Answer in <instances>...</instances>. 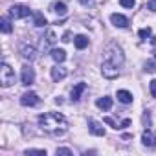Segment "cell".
Returning a JSON list of instances; mask_svg holds the SVG:
<instances>
[{
  "label": "cell",
  "mask_w": 156,
  "mask_h": 156,
  "mask_svg": "<svg viewBox=\"0 0 156 156\" xmlns=\"http://www.w3.org/2000/svg\"><path fill=\"white\" fill-rule=\"evenodd\" d=\"M0 28H2L4 33H11V30H13V26H11V22H9L8 19H2V20H0Z\"/></svg>",
  "instance_id": "obj_22"
},
{
  "label": "cell",
  "mask_w": 156,
  "mask_h": 156,
  "mask_svg": "<svg viewBox=\"0 0 156 156\" xmlns=\"http://www.w3.org/2000/svg\"><path fill=\"white\" fill-rule=\"evenodd\" d=\"M73 42H75V48H77V50H83V48L88 46V37H85V35H77Z\"/></svg>",
  "instance_id": "obj_20"
},
{
  "label": "cell",
  "mask_w": 156,
  "mask_h": 156,
  "mask_svg": "<svg viewBox=\"0 0 156 156\" xmlns=\"http://www.w3.org/2000/svg\"><path fill=\"white\" fill-rule=\"evenodd\" d=\"M105 61H108V62H112V64H116V66H121V64H123V61H125L121 48H119L118 44H114V42H112V44L105 50Z\"/></svg>",
  "instance_id": "obj_2"
},
{
  "label": "cell",
  "mask_w": 156,
  "mask_h": 156,
  "mask_svg": "<svg viewBox=\"0 0 156 156\" xmlns=\"http://www.w3.org/2000/svg\"><path fill=\"white\" fill-rule=\"evenodd\" d=\"M145 72H156V68H154V62H152V61L145 62Z\"/></svg>",
  "instance_id": "obj_27"
},
{
  "label": "cell",
  "mask_w": 156,
  "mask_h": 156,
  "mask_svg": "<svg viewBox=\"0 0 156 156\" xmlns=\"http://www.w3.org/2000/svg\"><path fill=\"white\" fill-rule=\"evenodd\" d=\"M20 79H22V85L24 87H30L35 83V70L30 66V64H24L22 66V75H20Z\"/></svg>",
  "instance_id": "obj_6"
},
{
  "label": "cell",
  "mask_w": 156,
  "mask_h": 156,
  "mask_svg": "<svg viewBox=\"0 0 156 156\" xmlns=\"http://www.w3.org/2000/svg\"><path fill=\"white\" fill-rule=\"evenodd\" d=\"M51 11L62 17V15H66V4L64 2H53L51 4Z\"/></svg>",
  "instance_id": "obj_19"
},
{
  "label": "cell",
  "mask_w": 156,
  "mask_h": 156,
  "mask_svg": "<svg viewBox=\"0 0 156 156\" xmlns=\"http://www.w3.org/2000/svg\"><path fill=\"white\" fill-rule=\"evenodd\" d=\"M105 123H107V125H110L112 129L119 130V129H125V127H129V125H130V119H123L121 123H116L112 118H105Z\"/></svg>",
  "instance_id": "obj_15"
},
{
  "label": "cell",
  "mask_w": 156,
  "mask_h": 156,
  "mask_svg": "<svg viewBox=\"0 0 156 156\" xmlns=\"http://www.w3.org/2000/svg\"><path fill=\"white\" fill-rule=\"evenodd\" d=\"M151 94L156 98V79H152V81H151Z\"/></svg>",
  "instance_id": "obj_29"
},
{
  "label": "cell",
  "mask_w": 156,
  "mask_h": 156,
  "mask_svg": "<svg viewBox=\"0 0 156 156\" xmlns=\"http://www.w3.org/2000/svg\"><path fill=\"white\" fill-rule=\"evenodd\" d=\"M85 90H87V83H77V85L72 88V101L77 103V101L81 99V94H83Z\"/></svg>",
  "instance_id": "obj_13"
},
{
  "label": "cell",
  "mask_w": 156,
  "mask_h": 156,
  "mask_svg": "<svg viewBox=\"0 0 156 156\" xmlns=\"http://www.w3.org/2000/svg\"><path fill=\"white\" fill-rule=\"evenodd\" d=\"M55 154H57V156H59V154H66V156H70V154H72V151H70V149L61 147V149H57V151H55Z\"/></svg>",
  "instance_id": "obj_26"
},
{
  "label": "cell",
  "mask_w": 156,
  "mask_h": 156,
  "mask_svg": "<svg viewBox=\"0 0 156 156\" xmlns=\"http://www.w3.org/2000/svg\"><path fill=\"white\" fill-rule=\"evenodd\" d=\"M119 4H121L123 8H130V9H132V8L136 6V0H119Z\"/></svg>",
  "instance_id": "obj_25"
},
{
  "label": "cell",
  "mask_w": 156,
  "mask_h": 156,
  "mask_svg": "<svg viewBox=\"0 0 156 156\" xmlns=\"http://www.w3.org/2000/svg\"><path fill=\"white\" fill-rule=\"evenodd\" d=\"M110 22L116 26V28H127L129 26V19L125 15H119V13H112L110 15Z\"/></svg>",
  "instance_id": "obj_11"
},
{
  "label": "cell",
  "mask_w": 156,
  "mask_h": 156,
  "mask_svg": "<svg viewBox=\"0 0 156 156\" xmlns=\"http://www.w3.org/2000/svg\"><path fill=\"white\" fill-rule=\"evenodd\" d=\"M88 130L94 134V136H105V127L99 123V121H96V119H88Z\"/></svg>",
  "instance_id": "obj_10"
},
{
  "label": "cell",
  "mask_w": 156,
  "mask_h": 156,
  "mask_svg": "<svg viewBox=\"0 0 156 156\" xmlns=\"http://www.w3.org/2000/svg\"><path fill=\"white\" fill-rule=\"evenodd\" d=\"M79 2H81L83 6H92V4H94V0H79Z\"/></svg>",
  "instance_id": "obj_31"
},
{
  "label": "cell",
  "mask_w": 156,
  "mask_h": 156,
  "mask_svg": "<svg viewBox=\"0 0 156 156\" xmlns=\"http://www.w3.org/2000/svg\"><path fill=\"white\" fill-rule=\"evenodd\" d=\"M96 105H98V108H101V110H110L112 108V98H99L98 101H96Z\"/></svg>",
  "instance_id": "obj_17"
},
{
  "label": "cell",
  "mask_w": 156,
  "mask_h": 156,
  "mask_svg": "<svg viewBox=\"0 0 156 156\" xmlns=\"http://www.w3.org/2000/svg\"><path fill=\"white\" fill-rule=\"evenodd\" d=\"M151 31H152V30H151V28H141V30H140V33H138V35H140V39H141V41H147V37H149V35H151Z\"/></svg>",
  "instance_id": "obj_24"
},
{
  "label": "cell",
  "mask_w": 156,
  "mask_h": 156,
  "mask_svg": "<svg viewBox=\"0 0 156 156\" xmlns=\"http://www.w3.org/2000/svg\"><path fill=\"white\" fill-rule=\"evenodd\" d=\"M55 42H57V37H55V33H53L51 30H48V31H46V35L42 37V50H44V51H46V50H50V48H51Z\"/></svg>",
  "instance_id": "obj_12"
},
{
  "label": "cell",
  "mask_w": 156,
  "mask_h": 156,
  "mask_svg": "<svg viewBox=\"0 0 156 156\" xmlns=\"http://www.w3.org/2000/svg\"><path fill=\"white\" fill-rule=\"evenodd\" d=\"M20 55H22L26 61H33V59H37V48H35V46L22 44V46H20Z\"/></svg>",
  "instance_id": "obj_9"
},
{
  "label": "cell",
  "mask_w": 156,
  "mask_h": 156,
  "mask_svg": "<svg viewBox=\"0 0 156 156\" xmlns=\"http://www.w3.org/2000/svg\"><path fill=\"white\" fill-rule=\"evenodd\" d=\"M143 123H145V127H151V114L149 112L143 114Z\"/></svg>",
  "instance_id": "obj_28"
},
{
  "label": "cell",
  "mask_w": 156,
  "mask_h": 156,
  "mask_svg": "<svg viewBox=\"0 0 156 156\" xmlns=\"http://www.w3.org/2000/svg\"><path fill=\"white\" fill-rule=\"evenodd\" d=\"M132 99H134V98H132L130 92H127V90H118V101L129 105V103H132Z\"/></svg>",
  "instance_id": "obj_18"
},
{
  "label": "cell",
  "mask_w": 156,
  "mask_h": 156,
  "mask_svg": "<svg viewBox=\"0 0 156 156\" xmlns=\"http://www.w3.org/2000/svg\"><path fill=\"white\" fill-rule=\"evenodd\" d=\"M51 59L59 64V62H64V59H66V51L64 50H61V48H53L51 50Z\"/></svg>",
  "instance_id": "obj_16"
},
{
  "label": "cell",
  "mask_w": 156,
  "mask_h": 156,
  "mask_svg": "<svg viewBox=\"0 0 156 156\" xmlns=\"http://www.w3.org/2000/svg\"><path fill=\"white\" fill-rule=\"evenodd\" d=\"M147 9H151V11H156V0H151V2L147 4Z\"/></svg>",
  "instance_id": "obj_30"
},
{
  "label": "cell",
  "mask_w": 156,
  "mask_h": 156,
  "mask_svg": "<svg viewBox=\"0 0 156 156\" xmlns=\"http://www.w3.org/2000/svg\"><path fill=\"white\" fill-rule=\"evenodd\" d=\"M39 125H41V129L44 132L53 134V136L62 134L66 130V127H68L66 118L61 112H46V114L39 116Z\"/></svg>",
  "instance_id": "obj_1"
},
{
  "label": "cell",
  "mask_w": 156,
  "mask_h": 156,
  "mask_svg": "<svg viewBox=\"0 0 156 156\" xmlns=\"http://www.w3.org/2000/svg\"><path fill=\"white\" fill-rule=\"evenodd\" d=\"M13 83H15V72H13V68L8 62H2V64H0V85H2L4 88H8Z\"/></svg>",
  "instance_id": "obj_3"
},
{
  "label": "cell",
  "mask_w": 156,
  "mask_h": 156,
  "mask_svg": "<svg viewBox=\"0 0 156 156\" xmlns=\"http://www.w3.org/2000/svg\"><path fill=\"white\" fill-rule=\"evenodd\" d=\"M24 154H39V156H46V151L44 149H28V151H24Z\"/></svg>",
  "instance_id": "obj_23"
},
{
  "label": "cell",
  "mask_w": 156,
  "mask_h": 156,
  "mask_svg": "<svg viewBox=\"0 0 156 156\" xmlns=\"http://www.w3.org/2000/svg\"><path fill=\"white\" fill-rule=\"evenodd\" d=\"M62 41H64V42H68V41H70V31H66V33L62 35Z\"/></svg>",
  "instance_id": "obj_32"
},
{
  "label": "cell",
  "mask_w": 156,
  "mask_h": 156,
  "mask_svg": "<svg viewBox=\"0 0 156 156\" xmlns=\"http://www.w3.org/2000/svg\"><path fill=\"white\" fill-rule=\"evenodd\" d=\"M141 143L145 145V147H149V149H152V147H156V134L152 132V130H143V134H141Z\"/></svg>",
  "instance_id": "obj_8"
},
{
  "label": "cell",
  "mask_w": 156,
  "mask_h": 156,
  "mask_svg": "<svg viewBox=\"0 0 156 156\" xmlns=\"http://www.w3.org/2000/svg\"><path fill=\"white\" fill-rule=\"evenodd\" d=\"M66 68H62V66H55V68H51V79L55 81V83H59V81H62L64 77H66Z\"/></svg>",
  "instance_id": "obj_14"
},
{
  "label": "cell",
  "mask_w": 156,
  "mask_h": 156,
  "mask_svg": "<svg viewBox=\"0 0 156 156\" xmlns=\"http://www.w3.org/2000/svg\"><path fill=\"white\" fill-rule=\"evenodd\" d=\"M154 59H156V50H154Z\"/></svg>",
  "instance_id": "obj_33"
},
{
  "label": "cell",
  "mask_w": 156,
  "mask_h": 156,
  "mask_svg": "<svg viewBox=\"0 0 156 156\" xmlns=\"http://www.w3.org/2000/svg\"><path fill=\"white\" fill-rule=\"evenodd\" d=\"M39 103V96L35 94V92H26V94H22V98H20V105L22 107H33V105H37Z\"/></svg>",
  "instance_id": "obj_7"
},
{
  "label": "cell",
  "mask_w": 156,
  "mask_h": 156,
  "mask_svg": "<svg viewBox=\"0 0 156 156\" xmlns=\"http://www.w3.org/2000/svg\"><path fill=\"white\" fill-rule=\"evenodd\" d=\"M31 15V9L24 4H15L9 8V17L11 19H24V17H30Z\"/></svg>",
  "instance_id": "obj_4"
},
{
  "label": "cell",
  "mask_w": 156,
  "mask_h": 156,
  "mask_svg": "<svg viewBox=\"0 0 156 156\" xmlns=\"http://www.w3.org/2000/svg\"><path fill=\"white\" fill-rule=\"evenodd\" d=\"M101 73H103V77H107V79H116V77L119 75V66H116V64H112L108 61H103Z\"/></svg>",
  "instance_id": "obj_5"
},
{
  "label": "cell",
  "mask_w": 156,
  "mask_h": 156,
  "mask_svg": "<svg viewBox=\"0 0 156 156\" xmlns=\"http://www.w3.org/2000/svg\"><path fill=\"white\" fill-rule=\"evenodd\" d=\"M33 24H35L37 28H44L48 22H46V19H44L42 13H35V15H33Z\"/></svg>",
  "instance_id": "obj_21"
}]
</instances>
